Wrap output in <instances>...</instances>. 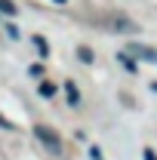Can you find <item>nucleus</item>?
Here are the masks:
<instances>
[{"label":"nucleus","mask_w":157,"mask_h":160,"mask_svg":"<svg viewBox=\"0 0 157 160\" xmlns=\"http://www.w3.org/2000/svg\"><path fill=\"white\" fill-rule=\"evenodd\" d=\"M34 136H37V142L46 148V151H53V154H59V151H62V139H59V132H56L53 126L37 123V126H34Z\"/></svg>","instance_id":"1"},{"label":"nucleus","mask_w":157,"mask_h":160,"mask_svg":"<svg viewBox=\"0 0 157 160\" xmlns=\"http://www.w3.org/2000/svg\"><path fill=\"white\" fill-rule=\"evenodd\" d=\"M126 52L136 56V59H145V62H157V49H151V46H139V43H133V46H126Z\"/></svg>","instance_id":"2"},{"label":"nucleus","mask_w":157,"mask_h":160,"mask_svg":"<svg viewBox=\"0 0 157 160\" xmlns=\"http://www.w3.org/2000/svg\"><path fill=\"white\" fill-rule=\"evenodd\" d=\"M65 96H68V102H71V105H80V92H77V86H74L71 80L65 83Z\"/></svg>","instance_id":"3"},{"label":"nucleus","mask_w":157,"mask_h":160,"mask_svg":"<svg viewBox=\"0 0 157 160\" xmlns=\"http://www.w3.org/2000/svg\"><path fill=\"white\" fill-rule=\"evenodd\" d=\"M34 46H37V52H40V56H49V43H46L43 37H34Z\"/></svg>","instance_id":"4"},{"label":"nucleus","mask_w":157,"mask_h":160,"mask_svg":"<svg viewBox=\"0 0 157 160\" xmlns=\"http://www.w3.org/2000/svg\"><path fill=\"white\" fill-rule=\"evenodd\" d=\"M0 12H6V16H16V3H13V0H0Z\"/></svg>","instance_id":"5"},{"label":"nucleus","mask_w":157,"mask_h":160,"mask_svg":"<svg viewBox=\"0 0 157 160\" xmlns=\"http://www.w3.org/2000/svg\"><path fill=\"white\" fill-rule=\"evenodd\" d=\"M120 62H123V68H126V71H129V74H133V71H136V62L129 59V52H120Z\"/></svg>","instance_id":"6"},{"label":"nucleus","mask_w":157,"mask_h":160,"mask_svg":"<svg viewBox=\"0 0 157 160\" xmlns=\"http://www.w3.org/2000/svg\"><path fill=\"white\" fill-rule=\"evenodd\" d=\"M40 96H43V99L56 96V86H53V83H40Z\"/></svg>","instance_id":"7"},{"label":"nucleus","mask_w":157,"mask_h":160,"mask_svg":"<svg viewBox=\"0 0 157 160\" xmlns=\"http://www.w3.org/2000/svg\"><path fill=\"white\" fill-rule=\"evenodd\" d=\"M77 56H80V59H83V62H93V52H89L86 46H80V52H77Z\"/></svg>","instance_id":"8"},{"label":"nucleus","mask_w":157,"mask_h":160,"mask_svg":"<svg viewBox=\"0 0 157 160\" xmlns=\"http://www.w3.org/2000/svg\"><path fill=\"white\" fill-rule=\"evenodd\" d=\"M145 160H157V157H154V151H145Z\"/></svg>","instance_id":"9"},{"label":"nucleus","mask_w":157,"mask_h":160,"mask_svg":"<svg viewBox=\"0 0 157 160\" xmlns=\"http://www.w3.org/2000/svg\"><path fill=\"white\" fill-rule=\"evenodd\" d=\"M56 3H68V0H56Z\"/></svg>","instance_id":"10"},{"label":"nucleus","mask_w":157,"mask_h":160,"mask_svg":"<svg viewBox=\"0 0 157 160\" xmlns=\"http://www.w3.org/2000/svg\"><path fill=\"white\" fill-rule=\"evenodd\" d=\"M154 89H157V83H154Z\"/></svg>","instance_id":"11"}]
</instances>
